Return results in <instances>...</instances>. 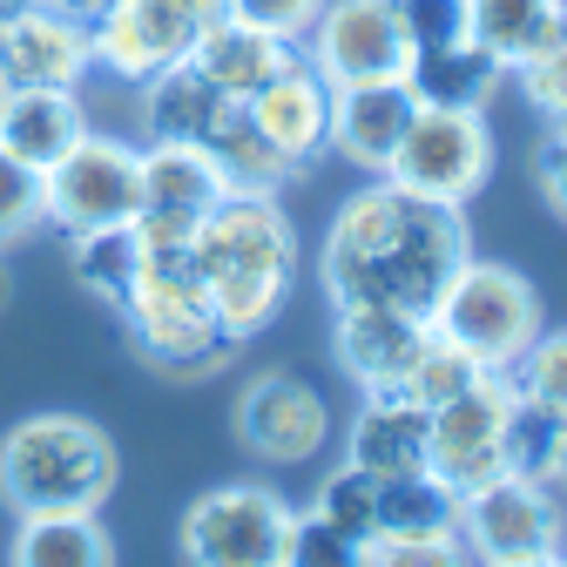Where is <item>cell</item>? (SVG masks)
<instances>
[{
    "mask_svg": "<svg viewBox=\"0 0 567 567\" xmlns=\"http://www.w3.org/2000/svg\"><path fill=\"white\" fill-rule=\"evenodd\" d=\"M473 257L466 209L425 203L399 189L392 176H372L365 189H351L338 203V217L324 230V298L338 305H392V311H433L446 291V277Z\"/></svg>",
    "mask_w": 567,
    "mask_h": 567,
    "instance_id": "6da1fadb",
    "label": "cell"
},
{
    "mask_svg": "<svg viewBox=\"0 0 567 567\" xmlns=\"http://www.w3.org/2000/svg\"><path fill=\"white\" fill-rule=\"evenodd\" d=\"M189 270L196 291L217 318V331L230 344L270 331V318L284 311L298 284V230L277 209L270 189H230L189 237Z\"/></svg>",
    "mask_w": 567,
    "mask_h": 567,
    "instance_id": "7a4b0ae2",
    "label": "cell"
},
{
    "mask_svg": "<svg viewBox=\"0 0 567 567\" xmlns=\"http://www.w3.org/2000/svg\"><path fill=\"white\" fill-rule=\"evenodd\" d=\"M115 480V440L82 412H34L0 433V501L14 514H102Z\"/></svg>",
    "mask_w": 567,
    "mask_h": 567,
    "instance_id": "3957f363",
    "label": "cell"
},
{
    "mask_svg": "<svg viewBox=\"0 0 567 567\" xmlns=\"http://www.w3.org/2000/svg\"><path fill=\"white\" fill-rule=\"evenodd\" d=\"M425 324H433L446 344H460L466 359H480L486 372H514V359L540 338V298L514 264L466 257L446 277V291L433 298Z\"/></svg>",
    "mask_w": 567,
    "mask_h": 567,
    "instance_id": "277c9868",
    "label": "cell"
},
{
    "mask_svg": "<svg viewBox=\"0 0 567 567\" xmlns=\"http://www.w3.org/2000/svg\"><path fill=\"white\" fill-rule=\"evenodd\" d=\"M298 507L264 480L209 486L183 514V567H284Z\"/></svg>",
    "mask_w": 567,
    "mask_h": 567,
    "instance_id": "5b68a950",
    "label": "cell"
},
{
    "mask_svg": "<svg viewBox=\"0 0 567 567\" xmlns=\"http://www.w3.org/2000/svg\"><path fill=\"white\" fill-rule=\"evenodd\" d=\"M224 21V0H102V14L89 21L95 68H109L115 82L142 89L163 68L189 61L196 41Z\"/></svg>",
    "mask_w": 567,
    "mask_h": 567,
    "instance_id": "8992f818",
    "label": "cell"
},
{
    "mask_svg": "<svg viewBox=\"0 0 567 567\" xmlns=\"http://www.w3.org/2000/svg\"><path fill=\"white\" fill-rule=\"evenodd\" d=\"M142 209V150L89 128L54 169H41V224H61L68 237L135 224Z\"/></svg>",
    "mask_w": 567,
    "mask_h": 567,
    "instance_id": "52a82bcc",
    "label": "cell"
},
{
    "mask_svg": "<svg viewBox=\"0 0 567 567\" xmlns=\"http://www.w3.org/2000/svg\"><path fill=\"white\" fill-rule=\"evenodd\" d=\"M460 540L473 547L480 567L527 560V554H560L567 547V501L547 480L493 473L486 486L460 493Z\"/></svg>",
    "mask_w": 567,
    "mask_h": 567,
    "instance_id": "ba28073f",
    "label": "cell"
},
{
    "mask_svg": "<svg viewBox=\"0 0 567 567\" xmlns=\"http://www.w3.org/2000/svg\"><path fill=\"white\" fill-rule=\"evenodd\" d=\"M385 176H392L399 189L425 196V203L466 209V203L486 189V176H493L486 115H480V109H419Z\"/></svg>",
    "mask_w": 567,
    "mask_h": 567,
    "instance_id": "9c48e42d",
    "label": "cell"
},
{
    "mask_svg": "<svg viewBox=\"0 0 567 567\" xmlns=\"http://www.w3.org/2000/svg\"><path fill=\"white\" fill-rule=\"evenodd\" d=\"M507 405H514V379L507 372H480L460 399L425 412V473H440L453 493L486 486L501 466V433H507Z\"/></svg>",
    "mask_w": 567,
    "mask_h": 567,
    "instance_id": "30bf717a",
    "label": "cell"
},
{
    "mask_svg": "<svg viewBox=\"0 0 567 567\" xmlns=\"http://www.w3.org/2000/svg\"><path fill=\"white\" fill-rule=\"evenodd\" d=\"M298 54L318 68L331 89L344 82H385L405 75V28L392 14V0H324V14L298 41Z\"/></svg>",
    "mask_w": 567,
    "mask_h": 567,
    "instance_id": "8fae6325",
    "label": "cell"
},
{
    "mask_svg": "<svg viewBox=\"0 0 567 567\" xmlns=\"http://www.w3.org/2000/svg\"><path fill=\"white\" fill-rule=\"evenodd\" d=\"M237 440H244V453L264 460V466H305V460H318L324 440H331V412H324V399H318L305 379L264 372V379H250L244 399H237Z\"/></svg>",
    "mask_w": 567,
    "mask_h": 567,
    "instance_id": "7c38bea8",
    "label": "cell"
},
{
    "mask_svg": "<svg viewBox=\"0 0 567 567\" xmlns=\"http://www.w3.org/2000/svg\"><path fill=\"white\" fill-rule=\"evenodd\" d=\"M425 344H433V324L419 311H392V305H338L331 311V351L365 392H405Z\"/></svg>",
    "mask_w": 567,
    "mask_h": 567,
    "instance_id": "4fadbf2b",
    "label": "cell"
},
{
    "mask_svg": "<svg viewBox=\"0 0 567 567\" xmlns=\"http://www.w3.org/2000/svg\"><path fill=\"white\" fill-rule=\"evenodd\" d=\"M95 68V41H89V21L75 14H54V8H34L0 28V82L8 89H82V75Z\"/></svg>",
    "mask_w": 567,
    "mask_h": 567,
    "instance_id": "5bb4252c",
    "label": "cell"
},
{
    "mask_svg": "<svg viewBox=\"0 0 567 567\" xmlns=\"http://www.w3.org/2000/svg\"><path fill=\"white\" fill-rule=\"evenodd\" d=\"M412 115H419V102H412L405 75L344 82V89H331V150L351 169L385 176L392 156H399V142H405V128H412Z\"/></svg>",
    "mask_w": 567,
    "mask_h": 567,
    "instance_id": "9a60e30c",
    "label": "cell"
},
{
    "mask_svg": "<svg viewBox=\"0 0 567 567\" xmlns=\"http://www.w3.org/2000/svg\"><path fill=\"white\" fill-rule=\"evenodd\" d=\"M244 115L257 122V135H264L291 169H311V156L331 150V82L318 75L305 54L284 68V75H270V82L244 102Z\"/></svg>",
    "mask_w": 567,
    "mask_h": 567,
    "instance_id": "2e32d148",
    "label": "cell"
},
{
    "mask_svg": "<svg viewBox=\"0 0 567 567\" xmlns=\"http://www.w3.org/2000/svg\"><path fill=\"white\" fill-rule=\"evenodd\" d=\"M230 189L237 183L224 176V163L209 156L203 142H150V150H142V209H135V217L196 230Z\"/></svg>",
    "mask_w": 567,
    "mask_h": 567,
    "instance_id": "e0dca14e",
    "label": "cell"
},
{
    "mask_svg": "<svg viewBox=\"0 0 567 567\" xmlns=\"http://www.w3.org/2000/svg\"><path fill=\"white\" fill-rule=\"evenodd\" d=\"M89 128L95 122L75 89H8V102H0V150L21 156L28 169H54Z\"/></svg>",
    "mask_w": 567,
    "mask_h": 567,
    "instance_id": "ac0fdd59",
    "label": "cell"
},
{
    "mask_svg": "<svg viewBox=\"0 0 567 567\" xmlns=\"http://www.w3.org/2000/svg\"><path fill=\"white\" fill-rule=\"evenodd\" d=\"M344 460L379 480L425 473V405L412 392H365L359 419L344 433Z\"/></svg>",
    "mask_w": 567,
    "mask_h": 567,
    "instance_id": "d6986e66",
    "label": "cell"
},
{
    "mask_svg": "<svg viewBox=\"0 0 567 567\" xmlns=\"http://www.w3.org/2000/svg\"><path fill=\"white\" fill-rule=\"evenodd\" d=\"M196 68H203V82L217 89L224 102H250L270 75H284V68L298 61V41H277V34H264V28H250V21H217L203 41H196V54H189Z\"/></svg>",
    "mask_w": 567,
    "mask_h": 567,
    "instance_id": "ffe728a7",
    "label": "cell"
},
{
    "mask_svg": "<svg viewBox=\"0 0 567 567\" xmlns=\"http://www.w3.org/2000/svg\"><path fill=\"white\" fill-rule=\"evenodd\" d=\"M507 82V68L493 61L480 41H453V48H419L405 54V89L419 109H480L493 102V89Z\"/></svg>",
    "mask_w": 567,
    "mask_h": 567,
    "instance_id": "44dd1931",
    "label": "cell"
},
{
    "mask_svg": "<svg viewBox=\"0 0 567 567\" xmlns=\"http://www.w3.org/2000/svg\"><path fill=\"white\" fill-rule=\"evenodd\" d=\"M224 109L230 102L203 82L196 61H176V68L142 82V128H150V142H209Z\"/></svg>",
    "mask_w": 567,
    "mask_h": 567,
    "instance_id": "7402d4cb",
    "label": "cell"
},
{
    "mask_svg": "<svg viewBox=\"0 0 567 567\" xmlns=\"http://www.w3.org/2000/svg\"><path fill=\"white\" fill-rule=\"evenodd\" d=\"M567 34V0H473V41L514 75Z\"/></svg>",
    "mask_w": 567,
    "mask_h": 567,
    "instance_id": "603a6c76",
    "label": "cell"
},
{
    "mask_svg": "<svg viewBox=\"0 0 567 567\" xmlns=\"http://www.w3.org/2000/svg\"><path fill=\"white\" fill-rule=\"evenodd\" d=\"M8 567H115V540L95 514H21Z\"/></svg>",
    "mask_w": 567,
    "mask_h": 567,
    "instance_id": "cb8c5ba5",
    "label": "cell"
},
{
    "mask_svg": "<svg viewBox=\"0 0 567 567\" xmlns=\"http://www.w3.org/2000/svg\"><path fill=\"white\" fill-rule=\"evenodd\" d=\"M433 534H460V493L440 473L379 480V540H433Z\"/></svg>",
    "mask_w": 567,
    "mask_h": 567,
    "instance_id": "d4e9b609",
    "label": "cell"
},
{
    "mask_svg": "<svg viewBox=\"0 0 567 567\" xmlns=\"http://www.w3.org/2000/svg\"><path fill=\"white\" fill-rule=\"evenodd\" d=\"M209 156L224 163V176L237 183V189H270L277 196V183H291V176H305V169H291L270 142L257 135V122L244 115V102H230L224 115H217V128H209V142H203Z\"/></svg>",
    "mask_w": 567,
    "mask_h": 567,
    "instance_id": "484cf974",
    "label": "cell"
},
{
    "mask_svg": "<svg viewBox=\"0 0 567 567\" xmlns=\"http://www.w3.org/2000/svg\"><path fill=\"white\" fill-rule=\"evenodd\" d=\"M68 270L89 298L102 305H122L142 277V244H135V224H109V230H82L75 250H68Z\"/></svg>",
    "mask_w": 567,
    "mask_h": 567,
    "instance_id": "4316f807",
    "label": "cell"
},
{
    "mask_svg": "<svg viewBox=\"0 0 567 567\" xmlns=\"http://www.w3.org/2000/svg\"><path fill=\"white\" fill-rule=\"evenodd\" d=\"M560 433H567V419H560L554 405H534V399H520V392H514V405H507V433H501V466L554 486Z\"/></svg>",
    "mask_w": 567,
    "mask_h": 567,
    "instance_id": "83f0119b",
    "label": "cell"
},
{
    "mask_svg": "<svg viewBox=\"0 0 567 567\" xmlns=\"http://www.w3.org/2000/svg\"><path fill=\"white\" fill-rule=\"evenodd\" d=\"M311 507H318L331 527H344L351 540H365V547H372V540H379V473H365V466H351V460H344V466L318 486V501H311Z\"/></svg>",
    "mask_w": 567,
    "mask_h": 567,
    "instance_id": "f1b7e54d",
    "label": "cell"
},
{
    "mask_svg": "<svg viewBox=\"0 0 567 567\" xmlns=\"http://www.w3.org/2000/svg\"><path fill=\"white\" fill-rule=\"evenodd\" d=\"M514 392L534 399V405H554L567 419V331H540L520 359H514Z\"/></svg>",
    "mask_w": 567,
    "mask_h": 567,
    "instance_id": "f546056e",
    "label": "cell"
},
{
    "mask_svg": "<svg viewBox=\"0 0 567 567\" xmlns=\"http://www.w3.org/2000/svg\"><path fill=\"white\" fill-rule=\"evenodd\" d=\"M480 372H486L480 359H466V351H460V344H446V338L433 331V344H425V351H419V365H412V379H405V392H412V399H419L425 412H433V405H446V399H460V392H466V385H473Z\"/></svg>",
    "mask_w": 567,
    "mask_h": 567,
    "instance_id": "4dcf8cb0",
    "label": "cell"
},
{
    "mask_svg": "<svg viewBox=\"0 0 567 567\" xmlns=\"http://www.w3.org/2000/svg\"><path fill=\"white\" fill-rule=\"evenodd\" d=\"M284 567H372V547L351 540L344 527H331L318 507H305L291 520V560Z\"/></svg>",
    "mask_w": 567,
    "mask_h": 567,
    "instance_id": "1f68e13d",
    "label": "cell"
},
{
    "mask_svg": "<svg viewBox=\"0 0 567 567\" xmlns=\"http://www.w3.org/2000/svg\"><path fill=\"white\" fill-rule=\"evenodd\" d=\"M392 14L405 28V48H453L473 41V0H392Z\"/></svg>",
    "mask_w": 567,
    "mask_h": 567,
    "instance_id": "d6a6232c",
    "label": "cell"
},
{
    "mask_svg": "<svg viewBox=\"0 0 567 567\" xmlns=\"http://www.w3.org/2000/svg\"><path fill=\"white\" fill-rule=\"evenodd\" d=\"M514 82L527 89V102H534V115H540L547 128H567V34H560L554 48H540L534 61H520Z\"/></svg>",
    "mask_w": 567,
    "mask_h": 567,
    "instance_id": "836d02e7",
    "label": "cell"
},
{
    "mask_svg": "<svg viewBox=\"0 0 567 567\" xmlns=\"http://www.w3.org/2000/svg\"><path fill=\"white\" fill-rule=\"evenodd\" d=\"M41 224V169L0 150V244H14Z\"/></svg>",
    "mask_w": 567,
    "mask_h": 567,
    "instance_id": "e575fe53",
    "label": "cell"
},
{
    "mask_svg": "<svg viewBox=\"0 0 567 567\" xmlns=\"http://www.w3.org/2000/svg\"><path fill=\"white\" fill-rule=\"evenodd\" d=\"M224 14L230 21H250V28L277 34V41H305L311 21L324 14V0H224Z\"/></svg>",
    "mask_w": 567,
    "mask_h": 567,
    "instance_id": "d590c367",
    "label": "cell"
},
{
    "mask_svg": "<svg viewBox=\"0 0 567 567\" xmlns=\"http://www.w3.org/2000/svg\"><path fill=\"white\" fill-rule=\"evenodd\" d=\"M372 567H480V560L460 534H433V540H379Z\"/></svg>",
    "mask_w": 567,
    "mask_h": 567,
    "instance_id": "8d00e7d4",
    "label": "cell"
},
{
    "mask_svg": "<svg viewBox=\"0 0 567 567\" xmlns=\"http://www.w3.org/2000/svg\"><path fill=\"white\" fill-rule=\"evenodd\" d=\"M534 183H540V203L567 224V128H547L540 150H534Z\"/></svg>",
    "mask_w": 567,
    "mask_h": 567,
    "instance_id": "74e56055",
    "label": "cell"
},
{
    "mask_svg": "<svg viewBox=\"0 0 567 567\" xmlns=\"http://www.w3.org/2000/svg\"><path fill=\"white\" fill-rule=\"evenodd\" d=\"M41 8H54V14H75V21H95V14H102V0H41Z\"/></svg>",
    "mask_w": 567,
    "mask_h": 567,
    "instance_id": "f35d334b",
    "label": "cell"
},
{
    "mask_svg": "<svg viewBox=\"0 0 567 567\" xmlns=\"http://www.w3.org/2000/svg\"><path fill=\"white\" fill-rule=\"evenodd\" d=\"M501 567H567V547H560V554H527V560H501Z\"/></svg>",
    "mask_w": 567,
    "mask_h": 567,
    "instance_id": "ab89813d",
    "label": "cell"
},
{
    "mask_svg": "<svg viewBox=\"0 0 567 567\" xmlns=\"http://www.w3.org/2000/svg\"><path fill=\"white\" fill-rule=\"evenodd\" d=\"M554 493L567 501V433H560V453H554Z\"/></svg>",
    "mask_w": 567,
    "mask_h": 567,
    "instance_id": "60d3db41",
    "label": "cell"
},
{
    "mask_svg": "<svg viewBox=\"0 0 567 567\" xmlns=\"http://www.w3.org/2000/svg\"><path fill=\"white\" fill-rule=\"evenodd\" d=\"M28 8H34V0H0V28H14V21H21Z\"/></svg>",
    "mask_w": 567,
    "mask_h": 567,
    "instance_id": "b9f144b4",
    "label": "cell"
},
{
    "mask_svg": "<svg viewBox=\"0 0 567 567\" xmlns=\"http://www.w3.org/2000/svg\"><path fill=\"white\" fill-rule=\"evenodd\" d=\"M0 305H8V270H0Z\"/></svg>",
    "mask_w": 567,
    "mask_h": 567,
    "instance_id": "7bdbcfd3",
    "label": "cell"
},
{
    "mask_svg": "<svg viewBox=\"0 0 567 567\" xmlns=\"http://www.w3.org/2000/svg\"><path fill=\"white\" fill-rule=\"evenodd\" d=\"M0 102H8V82H0Z\"/></svg>",
    "mask_w": 567,
    "mask_h": 567,
    "instance_id": "ee69618b",
    "label": "cell"
}]
</instances>
